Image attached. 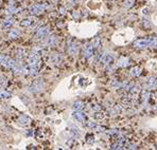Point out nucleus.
Here are the masks:
<instances>
[{
	"instance_id": "nucleus-1",
	"label": "nucleus",
	"mask_w": 157,
	"mask_h": 150,
	"mask_svg": "<svg viewBox=\"0 0 157 150\" xmlns=\"http://www.w3.org/2000/svg\"><path fill=\"white\" fill-rule=\"evenodd\" d=\"M48 34H49V26H41L39 29H37V31L35 32L34 37L36 38V39H41V38L47 37Z\"/></svg>"
},
{
	"instance_id": "nucleus-2",
	"label": "nucleus",
	"mask_w": 157,
	"mask_h": 150,
	"mask_svg": "<svg viewBox=\"0 0 157 150\" xmlns=\"http://www.w3.org/2000/svg\"><path fill=\"white\" fill-rule=\"evenodd\" d=\"M37 23V20L34 17H26L20 21V26L23 28H33Z\"/></svg>"
},
{
	"instance_id": "nucleus-3",
	"label": "nucleus",
	"mask_w": 157,
	"mask_h": 150,
	"mask_svg": "<svg viewBox=\"0 0 157 150\" xmlns=\"http://www.w3.org/2000/svg\"><path fill=\"white\" fill-rule=\"evenodd\" d=\"M15 61L16 60L12 59V58H10L9 56H7V55H0V64H1V66H4L5 68L11 69Z\"/></svg>"
},
{
	"instance_id": "nucleus-4",
	"label": "nucleus",
	"mask_w": 157,
	"mask_h": 150,
	"mask_svg": "<svg viewBox=\"0 0 157 150\" xmlns=\"http://www.w3.org/2000/svg\"><path fill=\"white\" fill-rule=\"evenodd\" d=\"M45 5L44 4H33V5H31L30 9H29V12H30L31 15H39V14H41L43 12H44V10H45Z\"/></svg>"
},
{
	"instance_id": "nucleus-5",
	"label": "nucleus",
	"mask_w": 157,
	"mask_h": 150,
	"mask_svg": "<svg viewBox=\"0 0 157 150\" xmlns=\"http://www.w3.org/2000/svg\"><path fill=\"white\" fill-rule=\"evenodd\" d=\"M43 88H44V83L41 82V79H36L30 86V91L32 93H36L43 90Z\"/></svg>"
},
{
	"instance_id": "nucleus-6",
	"label": "nucleus",
	"mask_w": 157,
	"mask_h": 150,
	"mask_svg": "<svg viewBox=\"0 0 157 150\" xmlns=\"http://www.w3.org/2000/svg\"><path fill=\"white\" fill-rule=\"evenodd\" d=\"M14 22H15V19L13 18V17H11V16H9L8 18H5L4 20H2V22H1L0 26H1L2 30H8V29H10V28L14 24Z\"/></svg>"
},
{
	"instance_id": "nucleus-7",
	"label": "nucleus",
	"mask_w": 157,
	"mask_h": 150,
	"mask_svg": "<svg viewBox=\"0 0 157 150\" xmlns=\"http://www.w3.org/2000/svg\"><path fill=\"white\" fill-rule=\"evenodd\" d=\"M72 117H73L75 120L80 122V123H83L84 120H86L85 113L82 112L81 110H75V111H73V113H72Z\"/></svg>"
},
{
	"instance_id": "nucleus-8",
	"label": "nucleus",
	"mask_w": 157,
	"mask_h": 150,
	"mask_svg": "<svg viewBox=\"0 0 157 150\" xmlns=\"http://www.w3.org/2000/svg\"><path fill=\"white\" fill-rule=\"evenodd\" d=\"M140 91H141V89H140L138 86H132L131 88L128 89V95H130L131 98H136L139 96Z\"/></svg>"
},
{
	"instance_id": "nucleus-9",
	"label": "nucleus",
	"mask_w": 157,
	"mask_h": 150,
	"mask_svg": "<svg viewBox=\"0 0 157 150\" xmlns=\"http://www.w3.org/2000/svg\"><path fill=\"white\" fill-rule=\"evenodd\" d=\"M114 63V56L112 54H104L101 57V64L103 66H109Z\"/></svg>"
},
{
	"instance_id": "nucleus-10",
	"label": "nucleus",
	"mask_w": 157,
	"mask_h": 150,
	"mask_svg": "<svg viewBox=\"0 0 157 150\" xmlns=\"http://www.w3.org/2000/svg\"><path fill=\"white\" fill-rule=\"evenodd\" d=\"M134 47L137 49H146V47H149L148 39H137L134 42Z\"/></svg>"
},
{
	"instance_id": "nucleus-11",
	"label": "nucleus",
	"mask_w": 157,
	"mask_h": 150,
	"mask_svg": "<svg viewBox=\"0 0 157 150\" xmlns=\"http://www.w3.org/2000/svg\"><path fill=\"white\" fill-rule=\"evenodd\" d=\"M94 55V47L92 45H86L84 47V56L86 58H90Z\"/></svg>"
},
{
	"instance_id": "nucleus-12",
	"label": "nucleus",
	"mask_w": 157,
	"mask_h": 150,
	"mask_svg": "<svg viewBox=\"0 0 157 150\" xmlns=\"http://www.w3.org/2000/svg\"><path fill=\"white\" fill-rule=\"evenodd\" d=\"M87 127L89 128L90 130H94V131L96 132H101L104 130V128L97 125L96 123H94V122H88V123H87Z\"/></svg>"
},
{
	"instance_id": "nucleus-13",
	"label": "nucleus",
	"mask_w": 157,
	"mask_h": 150,
	"mask_svg": "<svg viewBox=\"0 0 157 150\" xmlns=\"http://www.w3.org/2000/svg\"><path fill=\"white\" fill-rule=\"evenodd\" d=\"M146 86L149 89H154V88H156L157 86V78L155 76H151L148 78L146 80Z\"/></svg>"
},
{
	"instance_id": "nucleus-14",
	"label": "nucleus",
	"mask_w": 157,
	"mask_h": 150,
	"mask_svg": "<svg viewBox=\"0 0 157 150\" xmlns=\"http://www.w3.org/2000/svg\"><path fill=\"white\" fill-rule=\"evenodd\" d=\"M70 134L73 136V138H80L81 135V131L75 125H70Z\"/></svg>"
},
{
	"instance_id": "nucleus-15",
	"label": "nucleus",
	"mask_w": 157,
	"mask_h": 150,
	"mask_svg": "<svg viewBox=\"0 0 157 150\" xmlns=\"http://www.w3.org/2000/svg\"><path fill=\"white\" fill-rule=\"evenodd\" d=\"M78 45L75 43V42H70L69 45H68V52L70 53L71 55H75L78 53Z\"/></svg>"
},
{
	"instance_id": "nucleus-16",
	"label": "nucleus",
	"mask_w": 157,
	"mask_h": 150,
	"mask_svg": "<svg viewBox=\"0 0 157 150\" xmlns=\"http://www.w3.org/2000/svg\"><path fill=\"white\" fill-rule=\"evenodd\" d=\"M20 35V31L17 30V29H12V30L9 31L8 33V37L10 38V39H15V38H17Z\"/></svg>"
},
{
	"instance_id": "nucleus-17",
	"label": "nucleus",
	"mask_w": 157,
	"mask_h": 150,
	"mask_svg": "<svg viewBox=\"0 0 157 150\" xmlns=\"http://www.w3.org/2000/svg\"><path fill=\"white\" fill-rule=\"evenodd\" d=\"M18 11H19V9H17V8H15L14 5H10V7H8V8L5 9V14L7 15H9V16H11V15H13V14H16V13H18Z\"/></svg>"
},
{
	"instance_id": "nucleus-18",
	"label": "nucleus",
	"mask_w": 157,
	"mask_h": 150,
	"mask_svg": "<svg viewBox=\"0 0 157 150\" xmlns=\"http://www.w3.org/2000/svg\"><path fill=\"white\" fill-rule=\"evenodd\" d=\"M15 55L17 57V59H23L25 56H26V52L25 50L21 49V48H18V49L15 51Z\"/></svg>"
},
{
	"instance_id": "nucleus-19",
	"label": "nucleus",
	"mask_w": 157,
	"mask_h": 150,
	"mask_svg": "<svg viewBox=\"0 0 157 150\" xmlns=\"http://www.w3.org/2000/svg\"><path fill=\"white\" fill-rule=\"evenodd\" d=\"M148 42H149V47L151 48H156L157 47V37L156 36H151V37L146 38Z\"/></svg>"
},
{
	"instance_id": "nucleus-20",
	"label": "nucleus",
	"mask_w": 157,
	"mask_h": 150,
	"mask_svg": "<svg viewBox=\"0 0 157 150\" xmlns=\"http://www.w3.org/2000/svg\"><path fill=\"white\" fill-rule=\"evenodd\" d=\"M12 96V94L10 92L5 90H0V99H9Z\"/></svg>"
},
{
	"instance_id": "nucleus-21",
	"label": "nucleus",
	"mask_w": 157,
	"mask_h": 150,
	"mask_svg": "<svg viewBox=\"0 0 157 150\" xmlns=\"http://www.w3.org/2000/svg\"><path fill=\"white\" fill-rule=\"evenodd\" d=\"M130 73H131V75L132 76H134V77L139 76L140 73H141V69H140L139 67H134V68H132V70Z\"/></svg>"
},
{
	"instance_id": "nucleus-22",
	"label": "nucleus",
	"mask_w": 157,
	"mask_h": 150,
	"mask_svg": "<svg viewBox=\"0 0 157 150\" xmlns=\"http://www.w3.org/2000/svg\"><path fill=\"white\" fill-rule=\"evenodd\" d=\"M130 63V59L126 58V57H122V58H120L119 63H118V66L119 67H126L127 64Z\"/></svg>"
},
{
	"instance_id": "nucleus-23",
	"label": "nucleus",
	"mask_w": 157,
	"mask_h": 150,
	"mask_svg": "<svg viewBox=\"0 0 157 150\" xmlns=\"http://www.w3.org/2000/svg\"><path fill=\"white\" fill-rule=\"evenodd\" d=\"M83 108H84V104H83L82 101H75L72 105V109L73 110H82Z\"/></svg>"
},
{
	"instance_id": "nucleus-24",
	"label": "nucleus",
	"mask_w": 157,
	"mask_h": 150,
	"mask_svg": "<svg viewBox=\"0 0 157 150\" xmlns=\"http://www.w3.org/2000/svg\"><path fill=\"white\" fill-rule=\"evenodd\" d=\"M91 45L94 47V49H99V48L101 47V39L99 37H96L94 40H92V43H91Z\"/></svg>"
},
{
	"instance_id": "nucleus-25",
	"label": "nucleus",
	"mask_w": 157,
	"mask_h": 150,
	"mask_svg": "<svg viewBox=\"0 0 157 150\" xmlns=\"http://www.w3.org/2000/svg\"><path fill=\"white\" fill-rule=\"evenodd\" d=\"M51 60H52V63H54L55 64H60L61 61H62V57H61L59 54H55V55H53L52 56Z\"/></svg>"
},
{
	"instance_id": "nucleus-26",
	"label": "nucleus",
	"mask_w": 157,
	"mask_h": 150,
	"mask_svg": "<svg viewBox=\"0 0 157 150\" xmlns=\"http://www.w3.org/2000/svg\"><path fill=\"white\" fill-rule=\"evenodd\" d=\"M19 122L21 123V124H29L30 123V117H28V116H25V115H23V116H20L19 117Z\"/></svg>"
},
{
	"instance_id": "nucleus-27",
	"label": "nucleus",
	"mask_w": 157,
	"mask_h": 150,
	"mask_svg": "<svg viewBox=\"0 0 157 150\" xmlns=\"http://www.w3.org/2000/svg\"><path fill=\"white\" fill-rule=\"evenodd\" d=\"M141 96H142V101H148V99L150 98V93L146 90H143L141 92Z\"/></svg>"
},
{
	"instance_id": "nucleus-28",
	"label": "nucleus",
	"mask_w": 157,
	"mask_h": 150,
	"mask_svg": "<svg viewBox=\"0 0 157 150\" xmlns=\"http://www.w3.org/2000/svg\"><path fill=\"white\" fill-rule=\"evenodd\" d=\"M134 2H135L134 0H125V1H124V7L127 9L132 8V7L134 5Z\"/></svg>"
},
{
	"instance_id": "nucleus-29",
	"label": "nucleus",
	"mask_w": 157,
	"mask_h": 150,
	"mask_svg": "<svg viewBox=\"0 0 157 150\" xmlns=\"http://www.w3.org/2000/svg\"><path fill=\"white\" fill-rule=\"evenodd\" d=\"M94 117L96 118V120H101V118H103V117H104V113L100 112V111L98 112V111H97V112H94Z\"/></svg>"
},
{
	"instance_id": "nucleus-30",
	"label": "nucleus",
	"mask_w": 157,
	"mask_h": 150,
	"mask_svg": "<svg viewBox=\"0 0 157 150\" xmlns=\"http://www.w3.org/2000/svg\"><path fill=\"white\" fill-rule=\"evenodd\" d=\"M86 142L89 143V144H92V143L94 142V135H92V134H87V136H86Z\"/></svg>"
},
{
	"instance_id": "nucleus-31",
	"label": "nucleus",
	"mask_w": 157,
	"mask_h": 150,
	"mask_svg": "<svg viewBox=\"0 0 157 150\" xmlns=\"http://www.w3.org/2000/svg\"><path fill=\"white\" fill-rule=\"evenodd\" d=\"M55 40H56L55 36H51V37H49L48 45H53L54 43H55Z\"/></svg>"
}]
</instances>
